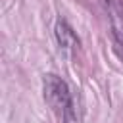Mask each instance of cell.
Wrapping results in <instances>:
<instances>
[{
  "label": "cell",
  "mask_w": 123,
  "mask_h": 123,
  "mask_svg": "<svg viewBox=\"0 0 123 123\" xmlns=\"http://www.w3.org/2000/svg\"><path fill=\"white\" fill-rule=\"evenodd\" d=\"M42 88H44V100L48 102V106L60 117L62 123H77L79 121L73 92L62 77H58L54 73L44 75Z\"/></svg>",
  "instance_id": "cell-1"
},
{
  "label": "cell",
  "mask_w": 123,
  "mask_h": 123,
  "mask_svg": "<svg viewBox=\"0 0 123 123\" xmlns=\"http://www.w3.org/2000/svg\"><path fill=\"white\" fill-rule=\"evenodd\" d=\"M108 19H110V29H111V40L117 56L123 60V2L121 0H102Z\"/></svg>",
  "instance_id": "cell-2"
},
{
  "label": "cell",
  "mask_w": 123,
  "mask_h": 123,
  "mask_svg": "<svg viewBox=\"0 0 123 123\" xmlns=\"http://www.w3.org/2000/svg\"><path fill=\"white\" fill-rule=\"evenodd\" d=\"M54 35H56V40H58L60 48H63V50L73 52V50H77V48L81 46V40H79L77 33L73 31V27H71L65 19H58V21H56Z\"/></svg>",
  "instance_id": "cell-3"
}]
</instances>
